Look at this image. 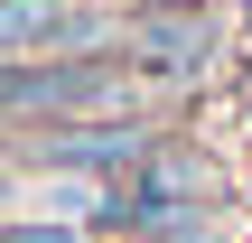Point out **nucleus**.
Returning <instances> with one entry per match:
<instances>
[{
    "label": "nucleus",
    "instance_id": "f257e3e1",
    "mask_svg": "<svg viewBox=\"0 0 252 243\" xmlns=\"http://www.w3.org/2000/svg\"><path fill=\"white\" fill-rule=\"evenodd\" d=\"M206 56H215V19L206 9H150L122 37V66L140 84H187V75H206Z\"/></svg>",
    "mask_w": 252,
    "mask_h": 243
},
{
    "label": "nucleus",
    "instance_id": "f03ea898",
    "mask_svg": "<svg viewBox=\"0 0 252 243\" xmlns=\"http://www.w3.org/2000/svg\"><path fill=\"white\" fill-rule=\"evenodd\" d=\"M37 159L47 169H94V178H131L150 159V131L140 122H56V131H37Z\"/></svg>",
    "mask_w": 252,
    "mask_h": 243
},
{
    "label": "nucleus",
    "instance_id": "7ed1b4c3",
    "mask_svg": "<svg viewBox=\"0 0 252 243\" xmlns=\"http://www.w3.org/2000/svg\"><path fill=\"white\" fill-rule=\"evenodd\" d=\"M0 243H94V225H47V215H19V225H0Z\"/></svg>",
    "mask_w": 252,
    "mask_h": 243
},
{
    "label": "nucleus",
    "instance_id": "20e7f679",
    "mask_svg": "<svg viewBox=\"0 0 252 243\" xmlns=\"http://www.w3.org/2000/svg\"><path fill=\"white\" fill-rule=\"evenodd\" d=\"M19 75H28V66H9V56H0V112L19 103Z\"/></svg>",
    "mask_w": 252,
    "mask_h": 243
},
{
    "label": "nucleus",
    "instance_id": "39448f33",
    "mask_svg": "<svg viewBox=\"0 0 252 243\" xmlns=\"http://www.w3.org/2000/svg\"><path fill=\"white\" fill-rule=\"evenodd\" d=\"M150 9H187V0H150Z\"/></svg>",
    "mask_w": 252,
    "mask_h": 243
}]
</instances>
